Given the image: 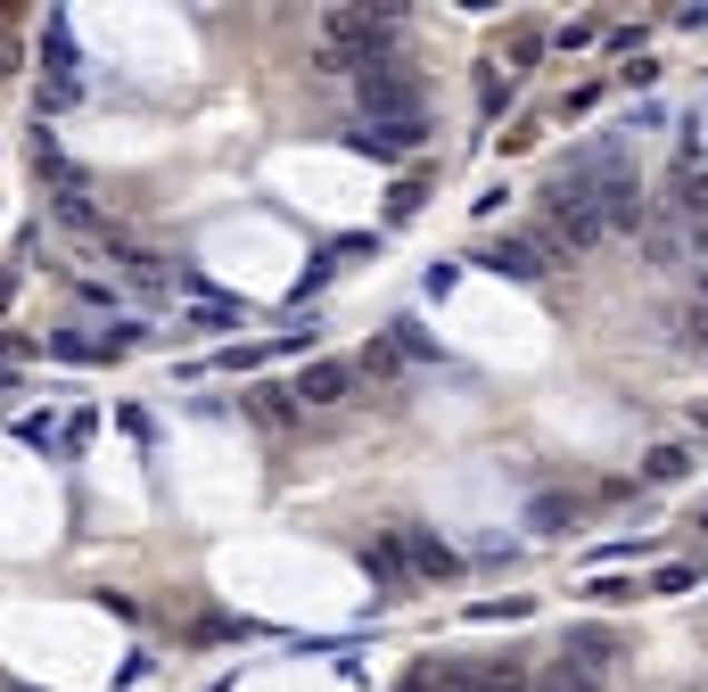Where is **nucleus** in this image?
<instances>
[{
  "label": "nucleus",
  "instance_id": "obj_16",
  "mask_svg": "<svg viewBox=\"0 0 708 692\" xmlns=\"http://www.w3.org/2000/svg\"><path fill=\"white\" fill-rule=\"evenodd\" d=\"M535 50H544V33H535V26L511 33V82H519V67H535Z\"/></svg>",
  "mask_w": 708,
  "mask_h": 692
},
{
  "label": "nucleus",
  "instance_id": "obj_11",
  "mask_svg": "<svg viewBox=\"0 0 708 692\" xmlns=\"http://www.w3.org/2000/svg\"><path fill=\"white\" fill-rule=\"evenodd\" d=\"M642 478H651V487H676V478H692V454L684 446H651L642 454Z\"/></svg>",
  "mask_w": 708,
  "mask_h": 692
},
{
  "label": "nucleus",
  "instance_id": "obj_9",
  "mask_svg": "<svg viewBox=\"0 0 708 692\" xmlns=\"http://www.w3.org/2000/svg\"><path fill=\"white\" fill-rule=\"evenodd\" d=\"M346 388H354L346 363H305V371H297V405H338Z\"/></svg>",
  "mask_w": 708,
  "mask_h": 692
},
{
  "label": "nucleus",
  "instance_id": "obj_18",
  "mask_svg": "<svg viewBox=\"0 0 708 692\" xmlns=\"http://www.w3.org/2000/svg\"><path fill=\"white\" fill-rule=\"evenodd\" d=\"M528 611H535V602H519V594L511 602H470V618H528Z\"/></svg>",
  "mask_w": 708,
  "mask_h": 692
},
{
  "label": "nucleus",
  "instance_id": "obj_6",
  "mask_svg": "<svg viewBox=\"0 0 708 692\" xmlns=\"http://www.w3.org/2000/svg\"><path fill=\"white\" fill-rule=\"evenodd\" d=\"M346 149H354V157L395 165V157H412V149H421V124H354V133H346Z\"/></svg>",
  "mask_w": 708,
  "mask_h": 692
},
{
  "label": "nucleus",
  "instance_id": "obj_20",
  "mask_svg": "<svg viewBox=\"0 0 708 692\" xmlns=\"http://www.w3.org/2000/svg\"><path fill=\"white\" fill-rule=\"evenodd\" d=\"M453 281H462V264H429V272H421V289H429V298H445Z\"/></svg>",
  "mask_w": 708,
  "mask_h": 692
},
{
  "label": "nucleus",
  "instance_id": "obj_14",
  "mask_svg": "<svg viewBox=\"0 0 708 692\" xmlns=\"http://www.w3.org/2000/svg\"><path fill=\"white\" fill-rule=\"evenodd\" d=\"M511 91H519V82H511L503 67H486V82H478V108H486V116H503V108H511Z\"/></svg>",
  "mask_w": 708,
  "mask_h": 692
},
{
  "label": "nucleus",
  "instance_id": "obj_3",
  "mask_svg": "<svg viewBox=\"0 0 708 692\" xmlns=\"http://www.w3.org/2000/svg\"><path fill=\"white\" fill-rule=\"evenodd\" d=\"M33 174L50 182V206H58V223H75V231H99V191H91V174H82V165H67V149L50 140V124H33Z\"/></svg>",
  "mask_w": 708,
  "mask_h": 692
},
{
  "label": "nucleus",
  "instance_id": "obj_8",
  "mask_svg": "<svg viewBox=\"0 0 708 692\" xmlns=\"http://www.w3.org/2000/svg\"><path fill=\"white\" fill-rule=\"evenodd\" d=\"M108 256L132 272L140 289H174V281H181V264H165V256H149V247H132V240H108Z\"/></svg>",
  "mask_w": 708,
  "mask_h": 692
},
{
  "label": "nucleus",
  "instance_id": "obj_12",
  "mask_svg": "<svg viewBox=\"0 0 708 692\" xmlns=\"http://www.w3.org/2000/svg\"><path fill=\"white\" fill-rule=\"evenodd\" d=\"M41 354H58V363H108V339H75V330H67V339H50V347H41Z\"/></svg>",
  "mask_w": 708,
  "mask_h": 692
},
{
  "label": "nucleus",
  "instance_id": "obj_23",
  "mask_svg": "<svg viewBox=\"0 0 708 692\" xmlns=\"http://www.w3.org/2000/svg\"><path fill=\"white\" fill-rule=\"evenodd\" d=\"M700 528H708V503H700Z\"/></svg>",
  "mask_w": 708,
  "mask_h": 692
},
{
  "label": "nucleus",
  "instance_id": "obj_13",
  "mask_svg": "<svg viewBox=\"0 0 708 692\" xmlns=\"http://www.w3.org/2000/svg\"><path fill=\"white\" fill-rule=\"evenodd\" d=\"M421 198H429V174H404V182H395V198H387V223H412V215H421Z\"/></svg>",
  "mask_w": 708,
  "mask_h": 692
},
{
  "label": "nucleus",
  "instance_id": "obj_1",
  "mask_svg": "<svg viewBox=\"0 0 708 692\" xmlns=\"http://www.w3.org/2000/svg\"><path fill=\"white\" fill-rule=\"evenodd\" d=\"M404 50V9H322V41H314V67L322 75H363L371 58Z\"/></svg>",
  "mask_w": 708,
  "mask_h": 692
},
{
  "label": "nucleus",
  "instance_id": "obj_15",
  "mask_svg": "<svg viewBox=\"0 0 708 692\" xmlns=\"http://www.w3.org/2000/svg\"><path fill=\"white\" fill-rule=\"evenodd\" d=\"M569 660H618V643L601 635V626H577V635H569Z\"/></svg>",
  "mask_w": 708,
  "mask_h": 692
},
{
  "label": "nucleus",
  "instance_id": "obj_5",
  "mask_svg": "<svg viewBox=\"0 0 708 692\" xmlns=\"http://www.w3.org/2000/svg\"><path fill=\"white\" fill-rule=\"evenodd\" d=\"M544 223H552V240H569V247H593V240H601V215H593V198L560 191V182H544Z\"/></svg>",
  "mask_w": 708,
  "mask_h": 692
},
{
  "label": "nucleus",
  "instance_id": "obj_19",
  "mask_svg": "<svg viewBox=\"0 0 708 692\" xmlns=\"http://www.w3.org/2000/svg\"><path fill=\"white\" fill-rule=\"evenodd\" d=\"M651 585H659V594H692V585H700V569H684V561H676V569H659Z\"/></svg>",
  "mask_w": 708,
  "mask_h": 692
},
{
  "label": "nucleus",
  "instance_id": "obj_2",
  "mask_svg": "<svg viewBox=\"0 0 708 692\" xmlns=\"http://www.w3.org/2000/svg\"><path fill=\"white\" fill-rule=\"evenodd\" d=\"M354 99H363V124H421V75H412V58H371L363 75H354Z\"/></svg>",
  "mask_w": 708,
  "mask_h": 692
},
{
  "label": "nucleus",
  "instance_id": "obj_22",
  "mask_svg": "<svg viewBox=\"0 0 708 692\" xmlns=\"http://www.w3.org/2000/svg\"><path fill=\"white\" fill-rule=\"evenodd\" d=\"M412 692H429V684H421V676H412Z\"/></svg>",
  "mask_w": 708,
  "mask_h": 692
},
{
  "label": "nucleus",
  "instance_id": "obj_21",
  "mask_svg": "<svg viewBox=\"0 0 708 692\" xmlns=\"http://www.w3.org/2000/svg\"><path fill=\"white\" fill-rule=\"evenodd\" d=\"M692 339H700V354H708V289H700V305H692Z\"/></svg>",
  "mask_w": 708,
  "mask_h": 692
},
{
  "label": "nucleus",
  "instance_id": "obj_10",
  "mask_svg": "<svg viewBox=\"0 0 708 692\" xmlns=\"http://www.w3.org/2000/svg\"><path fill=\"white\" fill-rule=\"evenodd\" d=\"M676 215L708 223V165H676Z\"/></svg>",
  "mask_w": 708,
  "mask_h": 692
},
{
  "label": "nucleus",
  "instance_id": "obj_7",
  "mask_svg": "<svg viewBox=\"0 0 708 692\" xmlns=\"http://www.w3.org/2000/svg\"><path fill=\"white\" fill-rule=\"evenodd\" d=\"M486 264L511 272V281H552V247L535 240H486Z\"/></svg>",
  "mask_w": 708,
  "mask_h": 692
},
{
  "label": "nucleus",
  "instance_id": "obj_4",
  "mask_svg": "<svg viewBox=\"0 0 708 692\" xmlns=\"http://www.w3.org/2000/svg\"><path fill=\"white\" fill-rule=\"evenodd\" d=\"M421 684L429 692H528V667L519 660H436Z\"/></svg>",
  "mask_w": 708,
  "mask_h": 692
},
{
  "label": "nucleus",
  "instance_id": "obj_17",
  "mask_svg": "<svg viewBox=\"0 0 708 692\" xmlns=\"http://www.w3.org/2000/svg\"><path fill=\"white\" fill-rule=\"evenodd\" d=\"M586 602H635L627 577H586Z\"/></svg>",
  "mask_w": 708,
  "mask_h": 692
}]
</instances>
